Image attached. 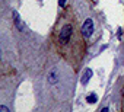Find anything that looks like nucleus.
I'll return each mask as SVG.
<instances>
[{
	"mask_svg": "<svg viewBox=\"0 0 124 112\" xmlns=\"http://www.w3.org/2000/svg\"><path fill=\"white\" fill-rule=\"evenodd\" d=\"M51 44L58 57L72 66L78 73L82 67L89 45L83 36L82 28L72 6L64 7L58 15L51 31Z\"/></svg>",
	"mask_w": 124,
	"mask_h": 112,
	"instance_id": "obj_1",
	"label": "nucleus"
},
{
	"mask_svg": "<svg viewBox=\"0 0 124 112\" xmlns=\"http://www.w3.org/2000/svg\"><path fill=\"white\" fill-rule=\"evenodd\" d=\"M75 77H76L75 69L69 66L64 60L53 66L44 76L42 100L45 103L58 108L72 100L75 92Z\"/></svg>",
	"mask_w": 124,
	"mask_h": 112,
	"instance_id": "obj_2",
	"label": "nucleus"
},
{
	"mask_svg": "<svg viewBox=\"0 0 124 112\" xmlns=\"http://www.w3.org/2000/svg\"><path fill=\"white\" fill-rule=\"evenodd\" d=\"M72 9L75 12V16L79 21V25L82 28L83 36L91 45L93 41L98 39L101 31H99V21L93 12V7L89 0H72Z\"/></svg>",
	"mask_w": 124,
	"mask_h": 112,
	"instance_id": "obj_3",
	"label": "nucleus"
},
{
	"mask_svg": "<svg viewBox=\"0 0 124 112\" xmlns=\"http://www.w3.org/2000/svg\"><path fill=\"white\" fill-rule=\"evenodd\" d=\"M114 93H115V103H117L118 109L121 112H124V76H121L117 80Z\"/></svg>",
	"mask_w": 124,
	"mask_h": 112,
	"instance_id": "obj_4",
	"label": "nucleus"
},
{
	"mask_svg": "<svg viewBox=\"0 0 124 112\" xmlns=\"http://www.w3.org/2000/svg\"><path fill=\"white\" fill-rule=\"evenodd\" d=\"M95 100H96V96L93 95V96H91V98H89V100H88V102H91V103H92V102H95Z\"/></svg>",
	"mask_w": 124,
	"mask_h": 112,
	"instance_id": "obj_5",
	"label": "nucleus"
},
{
	"mask_svg": "<svg viewBox=\"0 0 124 112\" xmlns=\"http://www.w3.org/2000/svg\"><path fill=\"white\" fill-rule=\"evenodd\" d=\"M123 61H124V48H123Z\"/></svg>",
	"mask_w": 124,
	"mask_h": 112,
	"instance_id": "obj_6",
	"label": "nucleus"
}]
</instances>
